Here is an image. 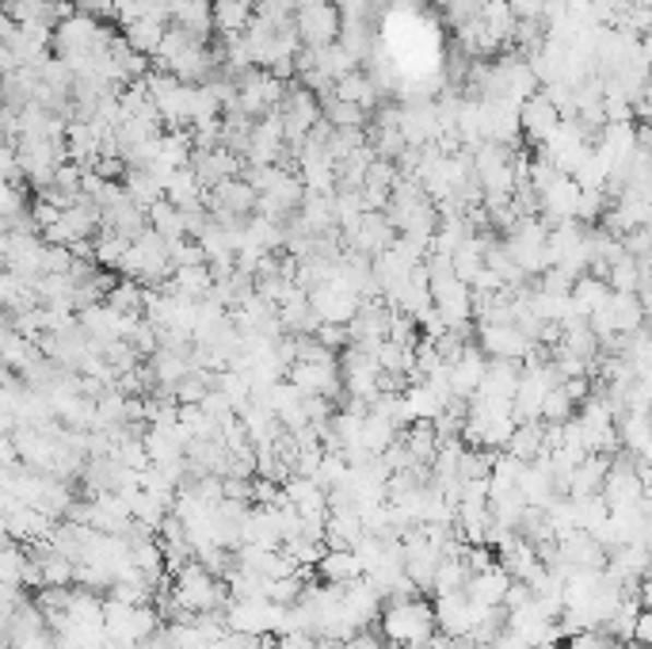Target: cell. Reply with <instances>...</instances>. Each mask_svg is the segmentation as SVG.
I'll use <instances>...</instances> for the list:
<instances>
[{
    "label": "cell",
    "instance_id": "obj_1",
    "mask_svg": "<svg viewBox=\"0 0 652 649\" xmlns=\"http://www.w3.org/2000/svg\"><path fill=\"white\" fill-rule=\"evenodd\" d=\"M168 597L176 600L183 615H217L229 604V585H225V577L211 574L203 562H188L173 574Z\"/></svg>",
    "mask_w": 652,
    "mask_h": 649
},
{
    "label": "cell",
    "instance_id": "obj_2",
    "mask_svg": "<svg viewBox=\"0 0 652 649\" xmlns=\"http://www.w3.org/2000/svg\"><path fill=\"white\" fill-rule=\"evenodd\" d=\"M439 630L435 620V604L424 597L408 600H386L382 607V635L390 638V646H428Z\"/></svg>",
    "mask_w": 652,
    "mask_h": 649
},
{
    "label": "cell",
    "instance_id": "obj_3",
    "mask_svg": "<svg viewBox=\"0 0 652 649\" xmlns=\"http://www.w3.org/2000/svg\"><path fill=\"white\" fill-rule=\"evenodd\" d=\"M115 31L104 27L96 15L73 12L69 20H61L54 27V50H58L61 61H76V58H92L96 50H107L115 43Z\"/></svg>",
    "mask_w": 652,
    "mask_h": 649
},
{
    "label": "cell",
    "instance_id": "obj_4",
    "mask_svg": "<svg viewBox=\"0 0 652 649\" xmlns=\"http://www.w3.org/2000/svg\"><path fill=\"white\" fill-rule=\"evenodd\" d=\"M104 615H107V638L119 646H142L145 638L165 630V615L150 604H127V600L111 597L104 604Z\"/></svg>",
    "mask_w": 652,
    "mask_h": 649
},
{
    "label": "cell",
    "instance_id": "obj_5",
    "mask_svg": "<svg viewBox=\"0 0 652 649\" xmlns=\"http://www.w3.org/2000/svg\"><path fill=\"white\" fill-rule=\"evenodd\" d=\"M237 111H245L248 119H268L271 111H278L283 107V99H286V81L283 76H275L271 69H248V73H240L237 76Z\"/></svg>",
    "mask_w": 652,
    "mask_h": 649
},
{
    "label": "cell",
    "instance_id": "obj_6",
    "mask_svg": "<svg viewBox=\"0 0 652 649\" xmlns=\"http://www.w3.org/2000/svg\"><path fill=\"white\" fill-rule=\"evenodd\" d=\"M225 627L237 630V635H283L286 623V604H275L268 597H252V600H229L225 604Z\"/></svg>",
    "mask_w": 652,
    "mask_h": 649
},
{
    "label": "cell",
    "instance_id": "obj_7",
    "mask_svg": "<svg viewBox=\"0 0 652 649\" xmlns=\"http://www.w3.org/2000/svg\"><path fill=\"white\" fill-rule=\"evenodd\" d=\"M477 344L488 359H511V363H526L531 355H538V344L526 337L519 324H500V321H481L477 329Z\"/></svg>",
    "mask_w": 652,
    "mask_h": 649
},
{
    "label": "cell",
    "instance_id": "obj_8",
    "mask_svg": "<svg viewBox=\"0 0 652 649\" xmlns=\"http://www.w3.org/2000/svg\"><path fill=\"white\" fill-rule=\"evenodd\" d=\"M294 27H298L301 46H309V50H321V46L340 43V31H344V12H340L332 0H317V4L301 8L298 20H294Z\"/></svg>",
    "mask_w": 652,
    "mask_h": 649
},
{
    "label": "cell",
    "instance_id": "obj_9",
    "mask_svg": "<svg viewBox=\"0 0 652 649\" xmlns=\"http://www.w3.org/2000/svg\"><path fill=\"white\" fill-rule=\"evenodd\" d=\"M309 303H313L321 324H352L367 298H363L355 287H347V283L336 275V280H329V283H321V287L309 291Z\"/></svg>",
    "mask_w": 652,
    "mask_h": 649
},
{
    "label": "cell",
    "instance_id": "obj_10",
    "mask_svg": "<svg viewBox=\"0 0 652 649\" xmlns=\"http://www.w3.org/2000/svg\"><path fill=\"white\" fill-rule=\"evenodd\" d=\"M401 134L413 150H428L442 138L439 122V99H408L401 107Z\"/></svg>",
    "mask_w": 652,
    "mask_h": 649
},
{
    "label": "cell",
    "instance_id": "obj_11",
    "mask_svg": "<svg viewBox=\"0 0 652 649\" xmlns=\"http://www.w3.org/2000/svg\"><path fill=\"white\" fill-rule=\"evenodd\" d=\"M291 378L306 398H324V401H336L344 393V370L336 363H294Z\"/></svg>",
    "mask_w": 652,
    "mask_h": 649
},
{
    "label": "cell",
    "instance_id": "obj_12",
    "mask_svg": "<svg viewBox=\"0 0 652 649\" xmlns=\"http://www.w3.org/2000/svg\"><path fill=\"white\" fill-rule=\"evenodd\" d=\"M344 237H347V249H355V252H363V257L375 260V257H382V252L390 249L401 234H398V226H393L386 211H367L359 219V226Z\"/></svg>",
    "mask_w": 652,
    "mask_h": 649
},
{
    "label": "cell",
    "instance_id": "obj_13",
    "mask_svg": "<svg viewBox=\"0 0 652 649\" xmlns=\"http://www.w3.org/2000/svg\"><path fill=\"white\" fill-rule=\"evenodd\" d=\"M561 122H565V115L557 111V104L546 96V92H534V96L519 107V127H523V138H531L534 145H546L549 138L557 134Z\"/></svg>",
    "mask_w": 652,
    "mask_h": 649
},
{
    "label": "cell",
    "instance_id": "obj_14",
    "mask_svg": "<svg viewBox=\"0 0 652 649\" xmlns=\"http://www.w3.org/2000/svg\"><path fill=\"white\" fill-rule=\"evenodd\" d=\"M519 378H523V363H511V359H488L485 370V382H481L477 398L473 401H485V405H515V393H519Z\"/></svg>",
    "mask_w": 652,
    "mask_h": 649
},
{
    "label": "cell",
    "instance_id": "obj_15",
    "mask_svg": "<svg viewBox=\"0 0 652 649\" xmlns=\"http://www.w3.org/2000/svg\"><path fill=\"white\" fill-rule=\"evenodd\" d=\"M191 168L199 173L203 188L214 191L217 184H225V180H233V176L245 173V157H237V153L225 150V145H214V150H195V157H191Z\"/></svg>",
    "mask_w": 652,
    "mask_h": 649
},
{
    "label": "cell",
    "instance_id": "obj_16",
    "mask_svg": "<svg viewBox=\"0 0 652 649\" xmlns=\"http://www.w3.org/2000/svg\"><path fill=\"white\" fill-rule=\"evenodd\" d=\"M485 370H488V355L481 352V344H470L465 355L458 363H450V393L454 401H473L485 382Z\"/></svg>",
    "mask_w": 652,
    "mask_h": 649
},
{
    "label": "cell",
    "instance_id": "obj_17",
    "mask_svg": "<svg viewBox=\"0 0 652 649\" xmlns=\"http://www.w3.org/2000/svg\"><path fill=\"white\" fill-rule=\"evenodd\" d=\"M332 96L347 99V104H355V107H363L367 115L382 107V88H378L375 76H370L367 69H352L347 76H340L336 88H332Z\"/></svg>",
    "mask_w": 652,
    "mask_h": 649
},
{
    "label": "cell",
    "instance_id": "obj_18",
    "mask_svg": "<svg viewBox=\"0 0 652 649\" xmlns=\"http://www.w3.org/2000/svg\"><path fill=\"white\" fill-rule=\"evenodd\" d=\"M401 393H405V405H408V416H413V421H439V416L447 413L450 401H454L450 393H442L439 386H431L428 378L405 386Z\"/></svg>",
    "mask_w": 652,
    "mask_h": 649
},
{
    "label": "cell",
    "instance_id": "obj_19",
    "mask_svg": "<svg viewBox=\"0 0 652 649\" xmlns=\"http://www.w3.org/2000/svg\"><path fill=\"white\" fill-rule=\"evenodd\" d=\"M511 585H515V577L508 574V569L496 562L493 569H485V574H473L470 577V597L477 600V604H485V607H503L508 604V592H511Z\"/></svg>",
    "mask_w": 652,
    "mask_h": 649
},
{
    "label": "cell",
    "instance_id": "obj_20",
    "mask_svg": "<svg viewBox=\"0 0 652 649\" xmlns=\"http://www.w3.org/2000/svg\"><path fill=\"white\" fill-rule=\"evenodd\" d=\"M165 287L180 298H191V303H206V298L214 295L217 280H214L211 264H191V268H176L173 280H168Z\"/></svg>",
    "mask_w": 652,
    "mask_h": 649
},
{
    "label": "cell",
    "instance_id": "obj_21",
    "mask_svg": "<svg viewBox=\"0 0 652 649\" xmlns=\"http://www.w3.org/2000/svg\"><path fill=\"white\" fill-rule=\"evenodd\" d=\"M317 577L329 581V585H340V589H347V585L363 581L367 569H363V562L355 551H329L321 562H317Z\"/></svg>",
    "mask_w": 652,
    "mask_h": 649
},
{
    "label": "cell",
    "instance_id": "obj_22",
    "mask_svg": "<svg viewBox=\"0 0 652 649\" xmlns=\"http://www.w3.org/2000/svg\"><path fill=\"white\" fill-rule=\"evenodd\" d=\"M546 444H549L546 421H519L515 436L508 439V447H503V451H508L511 459H519V462H534V459H542V455H546Z\"/></svg>",
    "mask_w": 652,
    "mask_h": 649
},
{
    "label": "cell",
    "instance_id": "obj_23",
    "mask_svg": "<svg viewBox=\"0 0 652 649\" xmlns=\"http://www.w3.org/2000/svg\"><path fill=\"white\" fill-rule=\"evenodd\" d=\"M256 20V0H214L217 35H245Z\"/></svg>",
    "mask_w": 652,
    "mask_h": 649
},
{
    "label": "cell",
    "instance_id": "obj_24",
    "mask_svg": "<svg viewBox=\"0 0 652 649\" xmlns=\"http://www.w3.org/2000/svg\"><path fill=\"white\" fill-rule=\"evenodd\" d=\"M176 27L188 31L191 38H199V43H211V35H217L214 27V0H188V4L176 12Z\"/></svg>",
    "mask_w": 652,
    "mask_h": 649
},
{
    "label": "cell",
    "instance_id": "obj_25",
    "mask_svg": "<svg viewBox=\"0 0 652 649\" xmlns=\"http://www.w3.org/2000/svg\"><path fill=\"white\" fill-rule=\"evenodd\" d=\"M168 27H173V23H168L165 15H145V20H138L134 27L122 31V38H127V43L134 46L138 54H145V58H153V54L161 50V43H165Z\"/></svg>",
    "mask_w": 652,
    "mask_h": 649
},
{
    "label": "cell",
    "instance_id": "obj_26",
    "mask_svg": "<svg viewBox=\"0 0 652 649\" xmlns=\"http://www.w3.org/2000/svg\"><path fill=\"white\" fill-rule=\"evenodd\" d=\"M150 226L157 229L165 241H183V237H191L188 214H183L176 203H168V199H161V203L150 206Z\"/></svg>",
    "mask_w": 652,
    "mask_h": 649
},
{
    "label": "cell",
    "instance_id": "obj_27",
    "mask_svg": "<svg viewBox=\"0 0 652 649\" xmlns=\"http://www.w3.org/2000/svg\"><path fill=\"white\" fill-rule=\"evenodd\" d=\"M122 188H127V196L134 199L138 206H145V211L165 199V184H161L150 168H130V173L122 176Z\"/></svg>",
    "mask_w": 652,
    "mask_h": 649
},
{
    "label": "cell",
    "instance_id": "obj_28",
    "mask_svg": "<svg viewBox=\"0 0 652 649\" xmlns=\"http://www.w3.org/2000/svg\"><path fill=\"white\" fill-rule=\"evenodd\" d=\"M340 46H344V50L352 54L359 66H363V61L375 58V50H378V43H375V35H370L367 20H344V31H340Z\"/></svg>",
    "mask_w": 652,
    "mask_h": 649
},
{
    "label": "cell",
    "instance_id": "obj_29",
    "mask_svg": "<svg viewBox=\"0 0 652 649\" xmlns=\"http://www.w3.org/2000/svg\"><path fill=\"white\" fill-rule=\"evenodd\" d=\"M470 577H473V569L465 566V551L447 554V558H442V566H439V574H435V597H439V592L470 589Z\"/></svg>",
    "mask_w": 652,
    "mask_h": 649
},
{
    "label": "cell",
    "instance_id": "obj_30",
    "mask_svg": "<svg viewBox=\"0 0 652 649\" xmlns=\"http://www.w3.org/2000/svg\"><path fill=\"white\" fill-rule=\"evenodd\" d=\"M130 245H134L130 237L115 234V229H99L96 234V264L107 268V272H119L122 260H127V252H130Z\"/></svg>",
    "mask_w": 652,
    "mask_h": 649
},
{
    "label": "cell",
    "instance_id": "obj_31",
    "mask_svg": "<svg viewBox=\"0 0 652 649\" xmlns=\"http://www.w3.org/2000/svg\"><path fill=\"white\" fill-rule=\"evenodd\" d=\"M313 69H321L329 81H340V76H347L352 69H359V61H355L340 43H332V46H321V50H313Z\"/></svg>",
    "mask_w": 652,
    "mask_h": 649
},
{
    "label": "cell",
    "instance_id": "obj_32",
    "mask_svg": "<svg viewBox=\"0 0 652 649\" xmlns=\"http://www.w3.org/2000/svg\"><path fill=\"white\" fill-rule=\"evenodd\" d=\"M321 107H324V119H329L336 130L367 127V119H370V115L363 111V107L347 104V99H336V96H324V99H321Z\"/></svg>",
    "mask_w": 652,
    "mask_h": 649
},
{
    "label": "cell",
    "instance_id": "obj_33",
    "mask_svg": "<svg viewBox=\"0 0 652 649\" xmlns=\"http://www.w3.org/2000/svg\"><path fill=\"white\" fill-rule=\"evenodd\" d=\"M27 566H31V551H23V543L8 539V543H4V558H0V577H4V585H15V589H23Z\"/></svg>",
    "mask_w": 652,
    "mask_h": 649
},
{
    "label": "cell",
    "instance_id": "obj_34",
    "mask_svg": "<svg viewBox=\"0 0 652 649\" xmlns=\"http://www.w3.org/2000/svg\"><path fill=\"white\" fill-rule=\"evenodd\" d=\"M344 649H390V638L382 635V630H355L352 638L344 642Z\"/></svg>",
    "mask_w": 652,
    "mask_h": 649
},
{
    "label": "cell",
    "instance_id": "obj_35",
    "mask_svg": "<svg viewBox=\"0 0 652 649\" xmlns=\"http://www.w3.org/2000/svg\"><path fill=\"white\" fill-rule=\"evenodd\" d=\"M344 12V20H367L370 8H378V0H332Z\"/></svg>",
    "mask_w": 652,
    "mask_h": 649
},
{
    "label": "cell",
    "instance_id": "obj_36",
    "mask_svg": "<svg viewBox=\"0 0 652 649\" xmlns=\"http://www.w3.org/2000/svg\"><path fill=\"white\" fill-rule=\"evenodd\" d=\"M76 4V12H84V15H96V20H107L111 15L115 20V0H73Z\"/></svg>",
    "mask_w": 652,
    "mask_h": 649
},
{
    "label": "cell",
    "instance_id": "obj_37",
    "mask_svg": "<svg viewBox=\"0 0 652 649\" xmlns=\"http://www.w3.org/2000/svg\"><path fill=\"white\" fill-rule=\"evenodd\" d=\"M633 642L641 649H652V607H641L638 627H633Z\"/></svg>",
    "mask_w": 652,
    "mask_h": 649
},
{
    "label": "cell",
    "instance_id": "obj_38",
    "mask_svg": "<svg viewBox=\"0 0 652 649\" xmlns=\"http://www.w3.org/2000/svg\"><path fill=\"white\" fill-rule=\"evenodd\" d=\"M145 4H150L157 15H168V20H176V12H180L188 0H145Z\"/></svg>",
    "mask_w": 652,
    "mask_h": 649
},
{
    "label": "cell",
    "instance_id": "obj_39",
    "mask_svg": "<svg viewBox=\"0 0 652 649\" xmlns=\"http://www.w3.org/2000/svg\"><path fill=\"white\" fill-rule=\"evenodd\" d=\"M138 649H176V646H173V638H168V635H165V630H161V635H153V638H145V642H142V646H138Z\"/></svg>",
    "mask_w": 652,
    "mask_h": 649
},
{
    "label": "cell",
    "instance_id": "obj_40",
    "mask_svg": "<svg viewBox=\"0 0 652 649\" xmlns=\"http://www.w3.org/2000/svg\"><path fill=\"white\" fill-rule=\"evenodd\" d=\"M493 649H519V646H511V642H503V638H500V642H496Z\"/></svg>",
    "mask_w": 652,
    "mask_h": 649
},
{
    "label": "cell",
    "instance_id": "obj_41",
    "mask_svg": "<svg viewBox=\"0 0 652 649\" xmlns=\"http://www.w3.org/2000/svg\"><path fill=\"white\" fill-rule=\"evenodd\" d=\"M435 4H439V8H450V4H454V0H435Z\"/></svg>",
    "mask_w": 652,
    "mask_h": 649
}]
</instances>
